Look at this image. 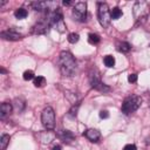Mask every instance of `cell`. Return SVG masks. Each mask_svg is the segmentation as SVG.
<instances>
[{
    "label": "cell",
    "instance_id": "1",
    "mask_svg": "<svg viewBox=\"0 0 150 150\" xmlns=\"http://www.w3.org/2000/svg\"><path fill=\"white\" fill-rule=\"evenodd\" d=\"M59 69L61 74L66 77H73L77 71V64L74 56L67 52L62 50L59 55Z\"/></svg>",
    "mask_w": 150,
    "mask_h": 150
},
{
    "label": "cell",
    "instance_id": "2",
    "mask_svg": "<svg viewBox=\"0 0 150 150\" xmlns=\"http://www.w3.org/2000/svg\"><path fill=\"white\" fill-rule=\"evenodd\" d=\"M141 104H142L141 96H137V95L128 96V97L124 98V101L122 103V112L125 114V115L132 114L141 107Z\"/></svg>",
    "mask_w": 150,
    "mask_h": 150
},
{
    "label": "cell",
    "instance_id": "3",
    "mask_svg": "<svg viewBox=\"0 0 150 150\" xmlns=\"http://www.w3.org/2000/svg\"><path fill=\"white\" fill-rule=\"evenodd\" d=\"M89 83L94 89H96L98 91L105 93V91L110 90V88L102 82L101 76H100V71L96 68H91V70L89 71Z\"/></svg>",
    "mask_w": 150,
    "mask_h": 150
},
{
    "label": "cell",
    "instance_id": "4",
    "mask_svg": "<svg viewBox=\"0 0 150 150\" xmlns=\"http://www.w3.org/2000/svg\"><path fill=\"white\" fill-rule=\"evenodd\" d=\"M132 9H134V16H135V19L138 22L144 21L148 18L149 13H150V6L145 1H137V2H135Z\"/></svg>",
    "mask_w": 150,
    "mask_h": 150
},
{
    "label": "cell",
    "instance_id": "5",
    "mask_svg": "<svg viewBox=\"0 0 150 150\" xmlns=\"http://www.w3.org/2000/svg\"><path fill=\"white\" fill-rule=\"evenodd\" d=\"M41 122L47 130H53L55 127V112L52 107H46L41 112Z\"/></svg>",
    "mask_w": 150,
    "mask_h": 150
},
{
    "label": "cell",
    "instance_id": "6",
    "mask_svg": "<svg viewBox=\"0 0 150 150\" xmlns=\"http://www.w3.org/2000/svg\"><path fill=\"white\" fill-rule=\"evenodd\" d=\"M97 19L101 23L102 27H108L110 25L111 15H110V9L105 2H100L98 8H97Z\"/></svg>",
    "mask_w": 150,
    "mask_h": 150
},
{
    "label": "cell",
    "instance_id": "7",
    "mask_svg": "<svg viewBox=\"0 0 150 150\" xmlns=\"http://www.w3.org/2000/svg\"><path fill=\"white\" fill-rule=\"evenodd\" d=\"M73 19L79 22H84L87 19V5L86 2H77L73 7Z\"/></svg>",
    "mask_w": 150,
    "mask_h": 150
},
{
    "label": "cell",
    "instance_id": "8",
    "mask_svg": "<svg viewBox=\"0 0 150 150\" xmlns=\"http://www.w3.org/2000/svg\"><path fill=\"white\" fill-rule=\"evenodd\" d=\"M50 26H52V23H50V19H49V15H48V18H46L43 20H40L39 22H36L33 26L32 33L33 34H46L49 30Z\"/></svg>",
    "mask_w": 150,
    "mask_h": 150
},
{
    "label": "cell",
    "instance_id": "9",
    "mask_svg": "<svg viewBox=\"0 0 150 150\" xmlns=\"http://www.w3.org/2000/svg\"><path fill=\"white\" fill-rule=\"evenodd\" d=\"M1 38L4 40H8V41H18L22 38V34H20L19 32H16L13 28H9V29L1 32Z\"/></svg>",
    "mask_w": 150,
    "mask_h": 150
},
{
    "label": "cell",
    "instance_id": "10",
    "mask_svg": "<svg viewBox=\"0 0 150 150\" xmlns=\"http://www.w3.org/2000/svg\"><path fill=\"white\" fill-rule=\"evenodd\" d=\"M83 135L90 141V142H98L101 137V132L97 129H88L83 132Z\"/></svg>",
    "mask_w": 150,
    "mask_h": 150
},
{
    "label": "cell",
    "instance_id": "11",
    "mask_svg": "<svg viewBox=\"0 0 150 150\" xmlns=\"http://www.w3.org/2000/svg\"><path fill=\"white\" fill-rule=\"evenodd\" d=\"M12 109H13V107H12L11 103H8V102L1 103V107H0V118L1 120L6 118L12 112Z\"/></svg>",
    "mask_w": 150,
    "mask_h": 150
},
{
    "label": "cell",
    "instance_id": "12",
    "mask_svg": "<svg viewBox=\"0 0 150 150\" xmlns=\"http://www.w3.org/2000/svg\"><path fill=\"white\" fill-rule=\"evenodd\" d=\"M53 4L52 2H47V1H35V2H32V7L35 9V11H47L49 9V6H52Z\"/></svg>",
    "mask_w": 150,
    "mask_h": 150
},
{
    "label": "cell",
    "instance_id": "13",
    "mask_svg": "<svg viewBox=\"0 0 150 150\" xmlns=\"http://www.w3.org/2000/svg\"><path fill=\"white\" fill-rule=\"evenodd\" d=\"M57 136H59L63 142H67V143H70L71 141L75 139L74 134H73L71 131H69V130H61Z\"/></svg>",
    "mask_w": 150,
    "mask_h": 150
},
{
    "label": "cell",
    "instance_id": "14",
    "mask_svg": "<svg viewBox=\"0 0 150 150\" xmlns=\"http://www.w3.org/2000/svg\"><path fill=\"white\" fill-rule=\"evenodd\" d=\"M54 137H55V134H53L50 130L49 131H45L43 134H41V142L43 144H48L54 139Z\"/></svg>",
    "mask_w": 150,
    "mask_h": 150
},
{
    "label": "cell",
    "instance_id": "15",
    "mask_svg": "<svg viewBox=\"0 0 150 150\" xmlns=\"http://www.w3.org/2000/svg\"><path fill=\"white\" fill-rule=\"evenodd\" d=\"M9 139H11V137H9V135H7V134H4V135L1 136V138H0V149H1V150H5V149L7 148V145H8V143H9Z\"/></svg>",
    "mask_w": 150,
    "mask_h": 150
},
{
    "label": "cell",
    "instance_id": "16",
    "mask_svg": "<svg viewBox=\"0 0 150 150\" xmlns=\"http://www.w3.org/2000/svg\"><path fill=\"white\" fill-rule=\"evenodd\" d=\"M14 15H15L16 19H25L28 15V12H27V9H25V8L21 7V8H18L14 12Z\"/></svg>",
    "mask_w": 150,
    "mask_h": 150
},
{
    "label": "cell",
    "instance_id": "17",
    "mask_svg": "<svg viewBox=\"0 0 150 150\" xmlns=\"http://www.w3.org/2000/svg\"><path fill=\"white\" fill-rule=\"evenodd\" d=\"M33 83L35 87L40 88V87H43L46 84V79L43 76H35L34 80H33Z\"/></svg>",
    "mask_w": 150,
    "mask_h": 150
},
{
    "label": "cell",
    "instance_id": "18",
    "mask_svg": "<svg viewBox=\"0 0 150 150\" xmlns=\"http://www.w3.org/2000/svg\"><path fill=\"white\" fill-rule=\"evenodd\" d=\"M100 36L97 35V34H94V33H90L89 35H88V42L90 43V45H97L98 42H100Z\"/></svg>",
    "mask_w": 150,
    "mask_h": 150
},
{
    "label": "cell",
    "instance_id": "19",
    "mask_svg": "<svg viewBox=\"0 0 150 150\" xmlns=\"http://www.w3.org/2000/svg\"><path fill=\"white\" fill-rule=\"evenodd\" d=\"M130 49H131V46L128 42H121L118 45V50L121 53H128V52H130Z\"/></svg>",
    "mask_w": 150,
    "mask_h": 150
},
{
    "label": "cell",
    "instance_id": "20",
    "mask_svg": "<svg viewBox=\"0 0 150 150\" xmlns=\"http://www.w3.org/2000/svg\"><path fill=\"white\" fill-rule=\"evenodd\" d=\"M103 62H104V64H105L107 67H109V68H111V67L115 66V59H114V56H111V55H107V56L103 59Z\"/></svg>",
    "mask_w": 150,
    "mask_h": 150
},
{
    "label": "cell",
    "instance_id": "21",
    "mask_svg": "<svg viewBox=\"0 0 150 150\" xmlns=\"http://www.w3.org/2000/svg\"><path fill=\"white\" fill-rule=\"evenodd\" d=\"M110 15H111V19H118L122 16V11L118 7H114L110 11Z\"/></svg>",
    "mask_w": 150,
    "mask_h": 150
},
{
    "label": "cell",
    "instance_id": "22",
    "mask_svg": "<svg viewBox=\"0 0 150 150\" xmlns=\"http://www.w3.org/2000/svg\"><path fill=\"white\" fill-rule=\"evenodd\" d=\"M79 107H80V102H76L75 104H73V105H71V108L69 109V112H68V115H69L70 117H75V116L77 115V110H79Z\"/></svg>",
    "mask_w": 150,
    "mask_h": 150
},
{
    "label": "cell",
    "instance_id": "23",
    "mask_svg": "<svg viewBox=\"0 0 150 150\" xmlns=\"http://www.w3.org/2000/svg\"><path fill=\"white\" fill-rule=\"evenodd\" d=\"M14 108H15V110L21 111L25 108V102L22 100H20V98H15V101H14Z\"/></svg>",
    "mask_w": 150,
    "mask_h": 150
},
{
    "label": "cell",
    "instance_id": "24",
    "mask_svg": "<svg viewBox=\"0 0 150 150\" xmlns=\"http://www.w3.org/2000/svg\"><path fill=\"white\" fill-rule=\"evenodd\" d=\"M67 39H68V42L76 43L79 41V39H80V35L77 33H70V34H68V38Z\"/></svg>",
    "mask_w": 150,
    "mask_h": 150
},
{
    "label": "cell",
    "instance_id": "25",
    "mask_svg": "<svg viewBox=\"0 0 150 150\" xmlns=\"http://www.w3.org/2000/svg\"><path fill=\"white\" fill-rule=\"evenodd\" d=\"M22 77H23V80H26V81H30V80H34V73L32 71V70H26L25 73H23V75H22Z\"/></svg>",
    "mask_w": 150,
    "mask_h": 150
},
{
    "label": "cell",
    "instance_id": "26",
    "mask_svg": "<svg viewBox=\"0 0 150 150\" xmlns=\"http://www.w3.org/2000/svg\"><path fill=\"white\" fill-rule=\"evenodd\" d=\"M128 81H129L130 83H135V82L137 81V75H136V74H129Z\"/></svg>",
    "mask_w": 150,
    "mask_h": 150
},
{
    "label": "cell",
    "instance_id": "27",
    "mask_svg": "<svg viewBox=\"0 0 150 150\" xmlns=\"http://www.w3.org/2000/svg\"><path fill=\"white\" fill-rule=\"evenodd\" d=\"M100 117L101 118H108L109 117V112L107 110H101L100 111Z\"/></svg>",
    "mask_w": 150,
    "mask_h": 150
},
{
    "label": "cell",
    "instance_id": "28",
    "mask_svg": "<svg viewBox=\"0 0 150 150\" xmlns=\"http://www.w3.org/2000/svg\"><path fill=\"white\" fill-rule=\"evenodd\" d=\"M123 150H137V148H136L135 144H127V145L123 148Z\"/></svg>",
    "mask_w": 150,
    "mask_h": 150
},
{
    "label": "cell",
    "instance_id": "29",
    "mask_svg": "<svg viewBox=\"0 0 150 150\" xmlns=\"http://www.w3.org/2000/svg\"><path fill=\"white\" fill-rule=\"evenodd\" d=\"M62 4H63L64 6H70V5L73 4V2H71V1H69V0H68V1H66V0H64V1L62 2Z\"/></svg>",
    "mask_w": 150,
    "mask_h": 150
},
{
    "label": "cell",
    "instance_id": "30",
    "mask_svg": "<svg viewBox=\"0 0 150 150\" xmlns=\"http://www.w3.org/2000/svg\"><path fill=\"white\" fill-rule=\"evenodd\" d=\"M62 148H61V145H55V146H53V149L52 150H61Z\"/></svg>",
    "mask_w": 150,
    "mask_h": 150
}]
</instances>
